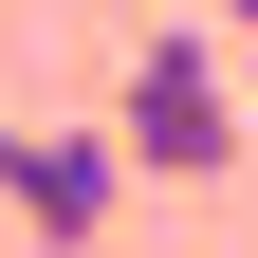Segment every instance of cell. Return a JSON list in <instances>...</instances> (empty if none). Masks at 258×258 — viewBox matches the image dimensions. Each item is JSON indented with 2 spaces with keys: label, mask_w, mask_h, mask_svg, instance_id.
Listing matches in <instances>:
<instances>
[{
  "label": "cell",
  "mask_w": 258,
  "mask_h": 258,
  "mask_svg": "<svg viewBox=\"0 0 258 258\" xmlns=\"http://www.w3.org/2000/svg\"><path fill=\"white\" fill-rule=\"evenodd\" d=\"M111 129H129V184H221V166H240V111H221V74H203V37H184V19H148V37H129Z\"/></svg>",
  "instance_id": "1"
},
{
  "label": "cell",
  "mask_w": 258,
  "mask_h": 258,
  "mask_svg": "<svg viewBox=\"0 0 258 258\" xmlns=\"http://www.w3.org/2000/svg\"><path fill=\"white\" fill-rule=\"evenodd\" d=\"M0 148H19V129H0Z\"/></svg>",
  "instance_id": "3"
},
{
  "label": "cell",
  "mask_w": 258,
  "mask_h": 258,
  "mask_svg": "<svg viewBox=\"0 0 258 258\" xmlns=\"http://www.w3.org/2000/svg\"><path fill=\"white\" fill-rule=\"evenodd\" d=\"M0 203L37 221L55 258L111 240V203H129V129H19V148H0Z\"/></svg>",
  "instance_id": "2"
}]
</instances>
